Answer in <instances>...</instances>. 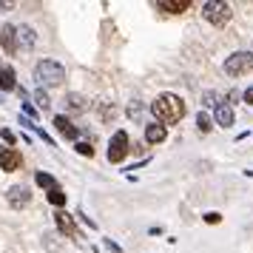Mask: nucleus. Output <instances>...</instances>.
I'll return each mask as SVG.
<instances>
[{"label":"nucleus","mask_w":253,"mask_h":253,"mask_svg":"<svg viewBox=\"0 0 253 253\" xmlns=\"http://www.w3.org/2000/svg\"><path fill=\"white\" fill-rule=\"evenodd\" d=\"M151 114L157 117V123L162 126H176L185 117V103L176 97V94H160L154 103H151Z\"/></svg>","instance_id":"obj_1"},{"label":"nucleus","mask_w":253,"mask_h":253,"mask_svg":"<svg viewBox=\"0 0 253 253\" xmlns=\"http://www.w3.org/2000/svg\"><path fill=\"white\" fill-rule=\"evenodd\" d=\"M35 80L40 88H51V85H63L66 83V69L57 60H40L35 69Z\"/></svg>","instance_id":"obj_2"},{"label":"nucleus","mask_w":253,"mask_h":253,"mask_svg":"<svg viewBox=\"0 0 253 253\" xmlns=\"http://www.w3.org/2000/svg\"><path fill=\"white\" fill-rule=\"evenodd\" d=\"M253 71V51H236L225 60V74L228 77H242Z\"/></svg>","instance_id":"obj_3"},{"label":"nucleus","mask_w":253,"mask_h":253,"mask_svg":"<svg viewBox=\"0 0 253 253\" xmlns=\"http://www.w3.org/2000/svg\"><path fill=\"white\" fill-rule=\"evenodd\" d=\"M230 6L228 3H222V0H208L205 6H202V17H205L208 23L213 26H225L230 20Z\"/></svg>","instance_id":"obj_4"},{"label":"nucleus","mask_w":253,"mask_h":253,"mask_svg":"<svg viewBox=\"0 0 253 253\" xmlns=\"http://www.w3.org/2000/svg\"><path fill=\"white\" fill-rule=\"evenodd\" d=\"M128 154V134L126 131H117L114 137H111V142H108V162H123Z\"/></svg>","instance_id":"obj_5"},{"label":"nucleus","mask_w":253,"mask_h":253,"mask_svg":"<svg viewBox=\"0 0 253 253\" xmlns=\"http://www.w3.org/2000/svg\"><path fill=\"white\" fill-rule=\"evenodd\" d=\"M6 202H9V208L20 211V208H26L32 202V191L26 185H14V188H9V194H6Z\"/></svg>","instance_id":"obj_6"},{"label":"nucleus","mask_w":253,"mask_h":253,"mask_svg":"<svg viewBox=\"0 0 253 253\" xmlns=\"http://www.w3.org/2000/svg\"><path fill=\"white\" fill-rule=\"evenodd\" d=\"M20 165H23L20 151H14V148H0V168H3V171H17Z\"/></svg>","instance_id":"obj_7"},{"label":"nucleus","mask_w":253,"mask_h":253,"mask_svg":"<svg viewBox=\"0 0 253 253\" xmlns=\"http://www.w3.org/2000/svg\"><path fill=\"white\" fill-rule=\"evenodd\" d=\"M213 120H216V126L230 128L233 126V105L230 103H219L216 108H213Z\"/></svg>","instance_id":"obj_8"},{"label":"nucleus","mask_w":253,"mask_h":253,"mask_svg":"<svg viewBox=\"0 0 253 253\" xmlns=\"http://www.w3.org/2000/svg\"><path fill=\"white\" fill-rule=\"evenodd\" d=\"M54 222H57L60 233H66V236H77V225H74L71 213H66V211H54Z\"/></svg>","instance_id":"obj_9"},{"label":"nucleus","mask_w":253,"mask_h":253,"mask_svg":"<svg viewBox=\"0 0 253 253\" xmlns=\"http://www.w3.org/2000/svg\"><path fill=\"white\" fill-rule=\"evenodd\" d=\"M165 137H168V128L162 126V123L145 126V142H151V145H157V142H162Z\"/></svg>","instance_id":"obj_10"},{"label":"nucleus","mask_w":253,"mask_h":253,"mask_svg":"<svg viewBox=\"0 0 253 253\" xmlns=\"http://www.w3.org/2000/svg\"><path fill=\"white\" fill-rule=\"evenodd\" d=\"M37 37H35V29L32 26H17V46L20 48H35Z\"/></svg>","instance_id":"obj_11"},{"label":"nucleus","mask_w":253,"mask_h":253,"mask_svg":"<svg viewBox=\"0 0 253 253\" xmlns=\"http://www.w3.org/2000/svg\"><path fill=\"white\" fill-rule=\"evenodd\" d=\"M162 12H168V14H182L191 9V0H162V3H157Z\"/></svg>","instance_id":"obj_12"},{"label":"nucleus","mask_w":253,"mask_h":253,"mask_svg":"<svg viewBox=\"0 0 253 253\" xmlns=\"http://www.w3.org/2000/svg\"><path fill=\"white\" fill-rule=\"evenodd\" d=\"M54 128H57V131L63 134V137L77 139V126H71V120H69V117L57 114V117H54Z\"/></svg>","instance_id":"obj_13"},{"label":"nucleus","mask_w":253,"mask_h":253,"mask_svg":"<svg viewBox=\"0 0 253 253\" xmlns=\"http://www.w3.org/2000/svg\"><path fill=\"white\" fill-rule=\"evenodd\" d=\"M14 85H17V83H14V69L6 66V69L0 71V88H3V91H12Z\"/></svg>","instance_id":"obj_14"},{"label":"nucleus","mask_w":253,"mask_h":253,"mask_svg":"<svg viewBox=\"0 0 253 253\" xmlns=\"http://www.w3.org/2000/svg\"><path fill=\"white\" fill-rule=\"evenodd\" d=\"M0 43L9 48V51H14V48H17V29L6 26V29H3V37H0Z\"/></svg>","instance_id":"obj_15"},{"label":"nucleus","mask_w":253,"mask_h":253,"mask_svg":"<svg viewBox=\"0 0 253 253\" xmlns=\"http://www.w3.org/2000/svg\"><path fill=\"white\" fill-rule=\"evenodd\" d=\"M35 182L40 185V188H46V191H54V188H57L54 176H51V173H43V171H37V173H35Z\"/></svg>","instance_id":"obj_16"},{"label":"nucleus","mask_w":253,"mask_h":253,"mask_svg":"<svg viewBox=\"0 0 253 253\" xmlns=\"http://www.w3.org/2000/svg\"><path fill=\"white\" fill-rule=\"evenodd\" d=\"M48 202L57 208V211H63V205H66V194H63L60 188H54V191H48Z\"/></svg>","instance_id":"obj_17"},{"label":"nucleus","mask_w":253,"mask_h":253,"mask_svg":"<svg viewBox=\"0 0 253 253\" xmlns=\"http://www.w3.org/2000/svg\"><path fill=\"white\" fill-rule=\"evenodd\" d=\"M66 105H69V111H83L85 108V100H83L80 94H69L66 97Z\"/></svg>","instance_id":"obj_18"},{"label":"nucleus","mask_w":253,"mask_h":253,"mask_svg":"<svg viewBox=\"0 0 253 253\" xmlns=\"http://www.w3.org/2000/svg\"><path fill=\"white\" fill-rule=\"evenodd\" d=\"M196 126H199V131H202V134H208V131L213 128V123H211V117H208L205 111H202V114L196 117Z\"/></svg>","instance_id":"obj_19"},{"label":"nucleus","mask_w":253,"mask_h":253,"mask_svg":"<svg viewBox=\"0 0 253 253\" xmlns=\"http://www.w3.org/2000/svg\"><path fill=\"white\" fill-rule=\"evenodd\" d=\"M202 103L211 105V108H216V105H219V94L216 91H205V94H202Z\"/></svg>","instance_id":"obj_20"},{"label":"nucleus","mask_w":253,"mask_h":253,"mask_svg":"<svg viewBox=\"0 0 253 253\" xmlns=\"http://www.w3.org/2000/svg\"><path fill=\"white\" fill-rule=\"evenodd\" d=\"M35 100H37L40 108H48V94L43 91V88H37V91H35Z\"/></svg>","instance_id":"obj_21"},{"label":"nucleus","mask_w":253,"mask_h":253,"mask_svg":"<svg viewBox=\"0 0 253 253\" xmlns=\"http://www.w3.org/2000/svg\"><path fill=\"white\" fill-rule=\"evenodd\" d=\"M77 151H80L83 157H91V154H94V148L88 145V142H77Z\"/></svg>","instance_id":"obj_22"},{"label":"nucleus","mask_w":253,"mask_h":253,"mask_svg":"<svg viewBox=\"0 0 253 253\" xmlns=\"http://www.w3.org/2000/svg\"><path fill=\"white\" fill-rule=\"evenodd\" d=\"M205 222L208 225H216V222H222V216L219 213H205Z\"/></svg>","instance_id":"obj_23"},{"label":"nucleus","mask_w":253,"mask_h":253,"mask_svg":"<svg viewBox=\"0 0 253 253\" xmlns=\"http://www.w3.org/2000/svg\"><path fill=\"white\" fill-rule=\"evenodd\" d=\"M0 137L6 139L9 145H12V142H14V134H12V131H9V128H3V131H0Z\"/></svg>","instance_id":"obj_24"},{"label":"nucleus","mask_w":253,"mask_h":253,"mask_svg":"<svg viewBox=\"0 0 253 253\" xmlns=\"http://www.w3.org/2000/svg\"><path fill=\"white\" fill-rule=\"evenodd\" d=\"M242 100H245L248 105H253V85H251V88H248L245 94H242Z\"/></svg>","instance_id":"obj_25"},{"label":"nucleus","mask_w":253,"mask_h":253,"mask_svg":"<svg viewBox=\"0 0 253 253\" xmlns=\"http://www.w3.org/2000/svg\"><path fill=\"white\" fill-rule=\"evenodd\" d=\"M23 111L26 114H32V120H37V111L32 108V103H23Z\"/></svg>","instance_id":"obj_26"},{"label":"nucleus","mask_w":253,"mask_h":253,"mask_svg":"<svg viewBox=\"0 0 253 253\" xmlns=\"http://www.w3.org/2000/svg\"><path fill=\"white\" fill-rule=\"evenodd\" d=\"M0 71H3V69H0Z\"/></svg>","instance_id":"obj_27"}]
</instances>
